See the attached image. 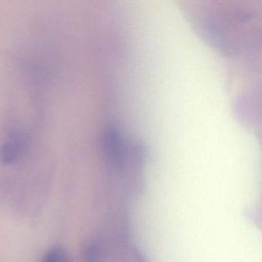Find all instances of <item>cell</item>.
Segmentation results:
<instances>
[{
    "instance_id": "1",
    "label": "cell",
    "mask_w": 262,
    "mask_h": 262,
    "mask_svg": "<svg viewBox=\"0 0 262 262\" xmlns=\"http://www.w3.org/2000/svg\"><path fill=\"white\" fill-rule=\"evenodd\" d=\"M41 262H69L66 251L61 246H54L49 249Z\"/></svg>"
}]
</instances>
